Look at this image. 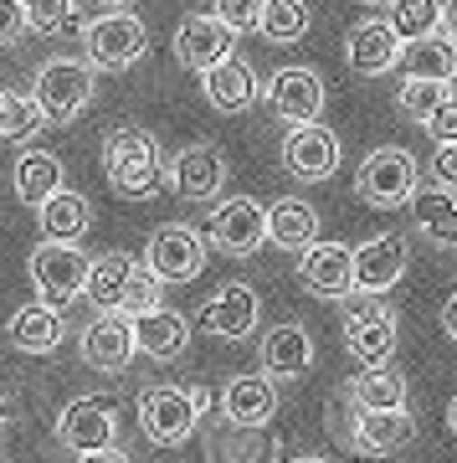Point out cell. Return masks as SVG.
Returning <instances> with one entry per match:
<instances>
[{"label": "cell", "instance_id": "6da1fadb", "mask_svg": "<svg viewBox=\"0 0 457 463\" xmlns=\"http://www.w3.org/2000/svg\"><path fill=\"white\" fill-rule=\"evenodd\" d=\"M103 175L124 201H145L170 181V165H164V149L154 134L124 124V129L103 134Z\"/></svg>", "mask_w": 457, "mask_h": 463}, {"label": "cell", "instance_id": "7a4b0ae2", "mask_svg": "<svg viewBox=\"0 0 457 463\" xmlns=\"http://www.w3.org/2000/svg\"><path fill=\"white\" fill-rule=\"evenodd\" d=\"M206 386H145L139 392V432L154 448L191 443L201 412H206Z\"/></svg>", "mask_w": 457, "mask_h": 463}, {"label": "cell", "instance_id": "3957f363", "mask_svg": "<svg viewBox=\"0 0 457 463\" xmlns=\"http://www.w3.org/2000/svg\"><path fill=\"white\" fill-rule=\"evenodd\" d=\"M98 93V67L88 57H47L32 78V99L42 103L47 124H72Z\"/></svg>", "mask_w": 457, "mask_h": 463}, {"label": "cell", "instance_id": "277c9868", "mask_svg": "<svg viewBox=\"0 0 457 463\" xmlns=\"http://www.w3.org/2000/svg\"><path fill=\"white\" fill-rule=\"evenodd\" d=\"M422 191V170L411 160L406 145H380L359 160V175H355V196L376 212H401L411 206V196Z\"/></svg>", "mask_w": 457, "mask_h": 463}, {"label": "cell", "instance_id": "5b68a950", "mask_svg": "<svg viewBox=\"0 0 457 463\" xmlns=\"http://www.w3.org/2000/svg\"><path fill=\"white\" fill-rule=\"evenodd\" d=\"M396 345H401V325H396L391 304L380 294H350L344 298V350L355 355L365 371L370 365H391Z\"/></svg>", "mask_w": 457, "mask_h": 463}, {"label": "cell", "instance_id": "8992f818", "mask_svg": "<svg viewBox=\"0 0 457 463\" xmlns=\"http://www.w3.org/2000/svg\"><path fill=\"white\" fill-rule=\"evenodd\" d=\"M32 283H36V298L42 304H57V309H67L72 298L88 288V268H93V258L78 248V242H36L32 248Z\"/></svg>", "mask_w": 457, "mask_h": 463}, {"label": "cell", "instance_id": "52a82bcc", "mask_svg": "<svg viewBox=\"0 0 457 463\" xmlns=\"http://www.w3.org/2000/svg\"><path fill=\"white\" fill-rule=\"evenodd\" d=\"M82 52H88V62L98 67V72H124V67H134L149 52V32L134 11H108V16L88 21Z\"/></svg>", "mask_w": 457, "mask_h": 463}, {"label": "cell", "instance_id": "ba28073f", "mask_svg": "<svg viewBox=\"0 0 457 463\" xmlns=\"http://www.w3.org/2000/svg\"><path fill=\"white\" fill-rule=\"evenodd\" d=\"M145 268L160 283H191L206 273V237L191 222H164L149 232L145 242Z\"/></svg>", "mask_w": 457, "mask_h": 463}, {"label": "cell", "instance_id": "9c48e42d", "mask_svg": "<svg viewBox=\"0 0 457 463\" xmlns=\"http://www.w3.org/2000/svg\"><path fill=\"white\" fill-rule=\"evenodd\" d=\"M57 443L72 448V453H98V448L118 443V402L114 397H72L57 412Z\"/></svg>", "mask_w": 457, "mask_h": 463}, {"label": "cell", "instance_id": "30bf717a", "mask_svg": "<svg viewBox=\"0 0 457 463\" xmlns=\"http://www.w3.org/2000/svg\"><path fill=\"white\" fill-rule=\"evenodd\" d=\"M278 155H283V170H288L294 181L319 185V181H329V175L340 170L344 145H340V134L329 129V124H288Z\"/></svg>", "mask_w": 457, "mask_h": 463}, {"label": "cell", "instance_id": "8fae6325", "mask_svg": "<svg viewBox=\"0 0 457 463\" xmlns=\"http://www.w3.org/2000/svg\"><path fill=\"white\" fill-rule=\"evenodd\" d=\"M206 237H211L216 252L227 258H252V252L267 248V206L252 196H231L221 201L206 222Z\"/></svg>", "mask_w": 457, "mask_h": 463}, {"label": "cell", "instance_id": "7c38bea8", "mask_svg": "<svg viewBox=\"0 0 457 463\" xmlns=\"http://www.w3.org/2000/svg\"><path fill=\"white\" fill-rule=\"evenodd\" d=\"M262 99L283 124H319L329 103V83L319 78V67H278L262 88Z\"/></svg>", "mask_w": 457, "mask_h": 463}, {"label": "cell", "instance_id": "4fadbf2b", "mask_svg": "<svg viewBox=\"0 0 457 463\" xmlns=\"http://www.w3.org/2000/svg\"><path fill=\"white\" fill-rule=\"evenodd\" d=\"M262 319V298L252 283H221L196 315V330L211 340H247Z\"/></svg>", "mask_w": 457, "mask_h": 463}, {"label": "cell", "instance_id": "5bb4252c", "mask_svg": "<svg viewBox=\"0 0 457 463\" xmlns=\"http://www.w3.org/2000/svg\"><path fill=\"white\" fill-rule=\"evenodd\" d=\"M170 47H175V62L185 67V72H211L221 57H231L237 32H231L216 11H196V16H180Z\"/></svg>", "mask_w": 457, "mask_h": 463}, {"label": "cell", "instance_id": "9a60e30c", "mask_svg": "<svg viewBox=\"0 0 457 463\" xmlns=\"http://www.w3.org/2000/svg\"><path fill=\"white\" fill-rule=\"evenodd\" d=\"M401 47L406 42L391 26V16H365L344 32V62L355 78H380V72L401 67Z\"/></svg>", "mask_w": 457, "mask_h": 463}, {"label": "cell", "instance_id": "2e32d148", "mask_svg": "<svg viewBox=\"0 0 457 463\" xmlns=\"http://www.w3.org/2000/svg\"><path fill=\"white\" fill-rule=\"evenodd\" d=\"M411 268V242L401 232H376L370 242L355 248V294H391L401 273Z\"/></svg>", "mask_w": 457, "mask_h": 463}, {"label": "cell", "instance_id": "e0dca14e", "mask_svg": "<svg viewBox=\"0 0 457 463\" xmlns=\"http://www.w3.org/2000/svg\"><path fill=\"white\" fill-rule=\"evenodd\" d=\"M298 283L313 298L344 304V298L355 294V248H344V242H313L309 252H298Z\"/></svg>", "mask_w": 457, "mask_h": 463}, {"label": "cell", "instance_id": "ac0fdd59", "mask_svg": "<svg viewBox=\"0 0 457 463\" xmlns=\"http://www.w3.org/2000/svg\"><path fill=\"white\" fill-rule=\"evenodd\" d=\"M313 355H319V345H313L309 325H298V319H278L273 330L262 335V345H257L262 371L278 381V386H283V381L309 376V371H313Z\"/></svg>", "mask_w": 457, "mask_h": 463}, {"label": "cell", "instance_id": "d6986e66", "mask_svg": "<svg viewBox=\"0 0 457 463\" xmlns=\"http://www.w3.org/2000/svg\"><path fill=\"white\" fill-rule=\"evenodd\" d=\"M170 185H175L180 201L221 196V185H227V155H221V145H211V139L185 145L175 160H170Z\"/></svg>", "mask_w": 457, "mask_h": 463}, {"label": "cell", "instance_id": "ffe728a7", "mask_svg": "<svg viewBox=\"0 0 457 463\" xmlns=\"http://www.w3.org/2000/svg\"><path fill=\"white\" fill-rule=\"evenodd\" d=\"M416 438V422H411L406 407H391V412H365L355 407V422H350V453H365V458H391Z\"/></svg>", "mask_w": 457, "mask_h": 463}, {"label": "cell", "instance_id": "44dd1931", "mask_svg": "<svg viewBox=\"0 0 457 463\" xmlns=\"http://www.w3.org/2000/svg\"><path fill=\"white\" fill-rule=\"evenodd\" d=\"M78 350H82V361L93 365V371H124V365L134 361V319L129 315H118V309H108V315L98 319H88V330L78 335Z\"/></svg>", "mask_w": 457, "mask_h": 463}, {"label": "cell", "instance_id": "7402d4cb", "mask_svg": "<svg viewBox=\"0 0 457 463\" xmlns=\"http://www.w3.org/2000/svg\"><path fill=\"white\" fill-rule=\"evenodd\" d=\"M201 93H206V103H211L216 114H247L252 103H257V72H252V62L247 57H221V62L211 67V72H201Z\"/></svg>", "mask_w": 457, "mask_h": 463}, {"label": "cell", "instance_id": "603a6c76", "mask_svg": "<svg viewBox=\"0 0 457 463\" xmlns=\"http://www.w3.org/2000/svg\"><path fill=\"white\" fill-rule=\"evenodd\" d=\"M206 463H278V438L247 422H216L206 432Z\"/></svg>", "mask_w": 457, "mask_h": 463}, {"label": "cell", "instance_id": "cb8c5ba5", "mask_svg": "<svg viewBox=\"0 0 457 463\" xmlns=\"http://www.w3.org/2000/svg\"><path fill=\"white\" fill-rule=\"evenodd\" d=\"M139 268H145V258H129V252H98L93 268H88V288H82V298H88L98 315H108V309L124 315V298H129Z\"/></svg>", "mask_w": 457, "mask_h": 463}, {"label": "cell", "instance_id": "d4e9b609", "mask_svg": "<svg viewBox=\"0 0 457 463\" xmlns=\"http://www.w3.org/2000/svg\"><path fill=\"white\" fill-rule=\"evenodd\" d=\"M221 417L227 422H247V428H267L278 417V381L267 376H231L221 386Z\"/></svg>", "mask_w": 457, "mask_h": 463}, {"label": "cell", "instance_id": "484cf974", "mask_svg": "<svg viewBox=\"0 0 457 463\" xmlns=\"http://www.w3.org/2000/svg\"><path fill=\"white\" fill-rule=\"evenodd\" d=\"M62 335H67V325H62V309L57 304H21L16 315H11V325H5V340L21 350V355H51V350L62 345Z\"/></svg>", "mask_w": 457, "mask_h": 463}, {"label": "cell", "instance_id": "4316f807", "mask_svg": "<svg viewBox=\"0 0 457 463\" xmlns=\"http://www.w3.org/2000/svg\"><path fill=\"white\" fill-rule=\"evenodd\" d=\"M134 345L145 350L149 361H180L185 345H191V319L180 309H149V315H134Z\"/></svg>", "mask_w": 457, "mask_h": 463}, {"label": "cell", "instance_id": "83f0119b", "mask_svg": "<svg viewBox=\"0 0 457 463\" xmlns=\"http://www.w3.org/2000/svg\"><path fill=\"white\" fill-rule=\"evenodd\" d=\"M411 227L422 232L432 248H457V191L447 185H422L411 196Z\"/></svg>", "mask_w": 457, "mask_h": 463}, {"label": "cell", "instance_id": "f1b7e54d", "mask_svg": "<svg viewBox=\"0 0 457 463\" xmlns=\"http://www.w3.org/2000/svg\"><path fill=\"white\" fill-rule=\"evenodd\" d=\"M267 242L283 252H309L319 242V212H313L309 201H273L267 206Z\"/></svg>", "mask_w": 457, "mask_h": 463}, {"label": "cell", "instance_id": "f546056e", "mask_svg": "<svg viewBox=\"0 0 457 463\" xmlns=\"http://www.w3.org/2000/svg\"><path fill=\"white\" fill-rule=\"evenodd\" d=\"M36 222H42V237H51V242H78V237H88V227H93V206H88L82 191L62 185L57 196H47L36 206Z\"/></svg>", "mask_w": 457, "mask_h": 463}, {"label": "cell", "instance_id": "4dcf8cb0", "mask_svg": "<svg viewBox=\"0 0 457 463\" xmlns=\"http://www.w3.org/2000/svg\"><path fill=\"white\" fill-rule=\"evenodd\" d=\"M11 185H16V196L26 201V206H42L47 196H57V191L67 185L62 160H57L51 149H21L16 170H11Z\"/></svg>", "mask_w": 457, "mask_h": 463}, {"label": "cell", "instance_id": "1f68e13d", "mask_svg": "<svg viewBox=\"0 0 457 463\" xmlns=\"http://www.w3.org/2000/svg\"><path fill=\"white\" fill-rule=\"evenodd\" d=\"M401 72L406 78H457V42L452 36H416L401 47Z\"/></svg>", "mask_w": 457, "mask_h": 463}, {"label": "cell", "instance_id": "d6a6232c", "mask_svg": "<svg viewBox=\"0 0 457 463\" xmlns=\"http://www.w3.org/2000/svg\"><path fill=\"white\" fill-rule=\"evenodd\" d=\"M344 392H350L355 407H365V412L406 407V376H396L391 365H370V371H359L355 381H344Z\"/></svg>", "mask_w": 457, "mask_h": 463}, {"label": "cell", "instance_id": "836d02e7", "mask_svg": "<svg viewBox=\"0 0 457 463\" xmlns=\"http://www.w3.org/2000/svg\"><path fill=\"white\" fill-rule=\"evenodd\" d=\"M42 124H47V114H42V103L32 93L0 88V145H26V139H36Z\"/></svg>", "mask_w": 457, "mask_h": 463}, {"label": "cell", "instance_id": "e575fe53", "mask_svg": "<svg viewBox=\"0 0 457 463\" xmlns=\"http://www.w3.org/2000/svg\"><path fill=\"white\" fill-rule=\"evenodd\" d=\"M447 99H452V78H401L396 109H401L406 118H416V124H426Z\"/></svg>", "mask_w": 457, "mask_h": 463}, {"label": "cell", "instance_id": "d590c367", "mask_svg": "<svg viewBox=\"0 0 457 463\" xmlns=\"http://www.w3.org/2000/svg\"><path fill=\"white\" fill-rule=\"evenodd\" d=\"M257 32L267 36L273 47H288V42H298V36L309 32V5H303V0H267Z\"/></svg>", "mask_w": 457, "mask_h": 463}, {"label": "cell", "instance_id": "8d00e7d4", "mask_svg": "<svg viewBox=\"0 0 457 463\" xmlns=\"http://www.w3.org/2000/svg\"><path fill=\"white\" fill-rule=\"evenodd\" d=\"M386 16L401 32V42H416V36H432L442 26V0H391Z\"/></svg>", "mask_w": 457, "mask_h": 463}, {"label": "cell", "instance_id": "74e56055", "mask_svg": "<svg viewBox=\"0 0 457 463\" xmlns=\"http://www.w3.org/2000/svg\"><path fill=\"white\" fill-rule=\"evenodd\" d=\"M72 5H78V0H26V21H32V32L51 36V32H62L67 26Z\"/></svg>", "mask_w": 457, "mask_h": 463}, {"label": "cell", "instance_id": "f35d334b", "mask_svg": "<svg viewBox=\"0 0 457 463\" xmlns=\"http://www.w3.org/2000/svg\"><path fill=\"white\" fill-rule=\"evenodd\" d=\"M262 5H267V0H216V16L242 36V32H257L262 26Z\"/></svg>", "mask_w": 457, "mask_h": 463}, {"label": "cell", "instance_id": "ab89813d", "mask_svg": "<svg viewBox=\"0 0 457 463\" xmlns=\"http://www.w3.org/2000/svg\"><path fill=\"white\" fill-rule=\"evenodd\" d=\"M26 32H32V21H26V0H0V47H16Z\"/></svg>", "mask_w": 457, "mask_h": 463}, {"label": "cell", "instance_id": "60d3db41", "mask_svg": "<svg viewBox=\"0 0 457 463\" xmlns=\"http://www.w3.org/2000/svg\"><path fill=\"white\" fill-rule=\"evenodd\" d=\"M422 129L432 134V145H457V93H452L447 103H442V109H437L432 118H426Z\"/></svg>", "mask_w": 457, "mask_h": 463}, {"label": "cell", "instance_id": "b9f144b4", "mask_svg": "<svg viewBox=\"0 0 457 463\" xmlns=\"http://www.w3.org/2000/svg\"><path fill=\"white\" fill-rule=\"evenodd\" d=\"M432 181L457 191V145H437V155H432Z\"/></svg>", "mask_w": 457, "mask_h": 463}, {"label": "cell", "instance_id": "7bdbcfd3", "mask_svg": "<svg viewBox=\"0 0 457 463\" xmlns=\"http://www.w3.org/2000/svg\"><path fill=\"white\" fill-rule=\"evenodd\" d=\"M78 463H134V458H129V453H124V448L114 443V448H98V453H82Z\"/></svg>", "mask_w": 457, "mask_h": 463}, {"label": "cell", "instance_id": "ee69618b", "mask_svg": "<svg viewBox=\"0 0 457 463\" xmlns=\"http://www.w3.org/2000/svg\"><path fill=\"white\" fill-rule=\"evenodd\" d=\"M442 330H447V340L457 345V294L447 298V304H442Z\"/></svg>", "mask_w": 457, "mask_h": 463}, {"label": "cell", "instance_id": "f6af8a7d", "mask_svg": "<svg viewBox=\"0 0 457 463\" xmlns=\"http://www.w3.org/2000/svg\"><path fill=\"white\" fill-rule=\"evenodd\" d=\"M442 36L457 42V0H442Z\"/></svg>", "mask_w": 457, "mask_h": 463}, {"label": "cell", "instance_id": "bcb514c9", "mask_svg": "<svg viewBox=\"0 0 457 463\" xmlns=\"http://www.w3.org/2000/svg\"><path fill=\"white\" fill-rule=\"evenodd\" d=\"M288 463H329V458H319V453H298V458H288Z\"/></svg>", "mask_w": 457, "mask_h": 463}, {"label": "cell", "instance_id": "7dc6e473", "mask_svg": "<svg viewBox=\"0 0 457 463\" xmlns=\"http://www.w3.org/2000/svg\"><path fill=\"white\" fill-rule=\"evenodd\" d=\"M5 417H11V402H5V392H0V428H5Z\"/></svg>", "mask_w": 457, "mask_h": 463}, {"label": "cell", "instance_id": "c3c4849f", "mask_svg": "<svg viewBox=\"0 0 457 463\" xmlns=\"http://www.w3.org/2000/svg\"><path fill=\"white\" fill-rule=\"evenodd\" d=\"M447 428L457 432V397H452V407H447Z\"/></svg>", "mask_w": 457, "mask_h": 463}]
</instances>
